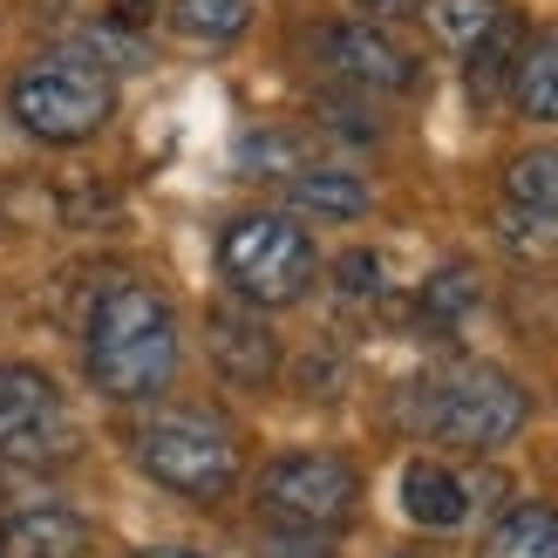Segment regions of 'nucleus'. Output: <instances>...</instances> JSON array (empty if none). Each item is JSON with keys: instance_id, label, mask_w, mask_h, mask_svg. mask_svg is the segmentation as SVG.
Wrapping results in <instances>:
<instances>
[{"instance_id": "obj_8", "label": "nucleus", "mask_w": 558, "mask_h": 558, "mask_svg": "<svg viewBox=\"0 0 558 558\" xmlns=\"http://www.w3.org/2000/svg\"><path fill=\"white\" fill-rule=\"evenodd\" d=\"M314 62L361 96H402V89H415V75H423V62H415L381 21H354V14L314 27Z\"/></svg>"}, {"instance_id": "obj_2", "label": "nucleus", "mask_w": 558, "mask_h": 558, "mask_svg": "<svg viewBox=\"0 0 558 558\" xmlns=\"http://www.w3.org/2000/svg\"><path fill=\"white\" fill-rule=\"evenodd\" d=\"M402 423L429 442L484 457V450H505L532 423V396H524L518 375L490 368V361H457V368H436L402 388Z\"/></svg>"}, {"instance_id": "obj_9", "label": "nucleus", "mask_w": 558, "mask_h": 558, "mask_svg": "<svg viewBox=\"0 0 558 558\" xmlns=\"http://www.w3.org/2000/svg\"><path fill=\"white\" fill-rule=\"evenodd\" d=\"M205 354L232 388H266L279 375V333L245 300H218L205 314Z\"/></svg>"}, {"instance_id": "obj_10", "label": "nucleus", "mask_w": 558, "mask_h": 558, "mask_svg": "<svg viewBox=\"0 0 558 558\" xmlns=\"http://www.w3.org/2000/svg\"><path fill=\"white\" fill-rule=\"evenodd\" d=\"M477 497H484V477H463L457 463H436V457L402 463V477H396V505L423 532H463L477 518Z\"/></svg>"}, {"instance_id": "obj_22", "label": "nucleus", "mask_w": 558, "mask_h": 558, "mask_svg": "<svg viewBox=\"0 0 558 558\" xmlns=\"http://www.w3.org/2000/svg\"><path fill=\"white\" fill-rule=\"evenodd\" d=\"M497 239L511 245V253H558V218H538V211H518V205H505L497 211Z\"/></svg>"}, {"instance_id": "obj_13", "label": "nucleus", "mask_w": 558, "mask_h": 558, "mask_svg": "<svg viewBox=\"0 0 558 558\" xmlns=\"http://www.w3.org/2000/svg\"><path fill=\"white\" fill-rule=\"evenodd\" d=\"M477 558H558V505H538V497L505 505Z\"/></svg>"}, {"instance_id": "obj_14", "label": "nucleus", "mask_w": 558, "mask_h": 558, "mask_svg": "<svg viewBox=\"0 0 558 558\" xmlns=\"http://www.w3.org/2000/svg\"><path fill=\"white\" fill-rule=\"evenodd\" d=\"M511 102H518V117H532V123H558V27H538V35L518 48Z\"/></svg>"}, {"instance_id": "obj_19", "label": "nucleus", "mask_w": 558, "mask_h": 558, "mask_svg": "<svg viewBox=\"0 0 558 558\" xmlns=\"http://www.w3.org/2000/svg\"><path fill=\"white\" fill-rule=\"evenodd\" d=\"M69 54H82V62H96L102 75H130V69H150V48L130 35V27L102 21V27H82V35L69 41Z\"/></svg>"}, {"instance_id": "obj_21", "label": "nucleus", "mask_w": 558, "mask_h": 558, "mask_svg": "<svg viewBox=\"0 0 558 558\" xmlns=\"http://www.w3.org/2000/svg\"><path fill=\"white\" fill-rule=\"evenodd\" d=\"M333 293H341L348 306H375L381 293H388V266L361 245V253H341L333 259Z\"/></svg>"}, {"instance_id": "obj_16", "label": "nucleus", "mask_w": 558, "mask_h": 558, "mask_svg": "<svg viewBox=\"0 0 558 558\" xmlns=\"http://www.w3.org/2000/svg\"><path fill=\"white\" fill-rule=\"evenodd\" d=\"M505 205L558 218V144H532L505 163Z\"/></svg>"}, {"instance_id": "obj_3", "label": "nucleus", "mask_w": 558, "mask_h": 558, "mask_svg": "<svg viewBox=\"0 0 558 558\" xmlns=\"http://www.w3.org/2000/svg\"><path fill=\"white\" fill-rule=\"evenodd\" d=\"M130 457L150 484L191 497V505H218L239 484V436L211 409H157L150 423H136Z\"/></svg>"}, {"instance_id": "obj_1", "label": "nucleus", "mask_w": 558, "mask_h": 558, "mask_svg": "<svg viewBox=\"0 0 558 558\" xmlns=\"http://www.w3.org/2000/svg\"><path fill=\"white\" fill-rule=\"evenodd\" d=\"M184 361V333L171 300L144 279H117L89 300V320H82V368H89L96 396L109 402H157L171 388Z\"/></svg>"}, {"instance_id": "obj_5", "label": "nucleus", "mask_w": 558, "mask_h": 558, "mask_svg": "<svg viewBox=\"0 0 558 558\" xmlns=\"http://www.w3.org/2000/svg\"><path fill=\"white\" fill-rule=\"evenodd\" d=\"M8 109L35 144H82V136H96L117 117V75H102L96 62L62 48V54H48V62L14 75Z\"/></svg>"}, {"instance_id": "obj_7", "label": "nucleus", "mask_w": 558, "mask_h": 558, "mask_svg": "<svg viewBox=\"0 0 558 558\" xmlns=\"http://www.w3.org/2000/svg\"><path fill=\"white\" fill-rule=\"evenodd\" d=\"M75 450V415L41 368L0 361V463H62Z\"/></svg>"}, {"instance_id": "obj_23", "label": "nucleus", "mask_w": 558, "mask_h": 558, "mask_svg": "<svg viewBox=\"0 0 558 558\" xmlns=\"http://www.w3.org/2000/svg\"><path fill=\"white\" fill-rule=\"evenodd\" d=\"M320 109L333 117L341 136H361V144H375V136H381V123H368V109H354V102H320Z\"/></svg>"}, {"instance_id": "obj_24", "label": "nucleus", "mask_w": 558, "mask_h": 558, "mask_svg": "<svg viewBox=\"0 0 558 558\" xmlns=\"http://www.w3.org/2000/svg\"><path fill=\"white\" fill-rule=\"evenodd\" d=\"M361 8V21H396V14H415L423 0H354Z\"/></svg>"}, {"instance_id": "obj_15", "label": "nucleus", "mask_w": 558, "mask_h": 558, "mask_svg": "<svg viewBox=\"0 0 558 558\" xmlns=\"http://www.w3.org/2000/svg\"><path fill=\"white\" fill-rule=\"evenodd\" d=\"M171 27L184 41H198V48H226V41H239L245 27L259 21V0H171Z\"/></svg>"}, {"instance_id": "obj_4", "label": "nucleus", "mask_w": 558, "mask_h": 558, "mask_svg": "<svg viewBox=\"0 0 558 558\" xmlns=\"http://www.w3.org/2000/svg\"><path fill=\"white\" fill-rule=\"evenodd\" d=\"M218 272L245 306H293L320 272V245L293 211H239L218 232Z\"/></svg>"}, {"instance_id": "obj_20", "label": "nucleus", "mask_w": 558, "mask_h": 558, "mask_svg": "<svg viewBox=\"0 0 558 558\" xmlns=\"http://www.w3.org/2000/svg\"><path fill=\"white\" fill-rule=\"evenodd\" d=\"M518 21L505 14V21H497L490 27V35L477 41V48H470L463 54V62H470V89H477V96H490V89H511V69H518Z\"/></svg>"}, {"instance_id": "obj_17", "label": "nucleus", "mask_w": 558, "mask_h": 558, "mask_svg": "<svg viewBox=\"0 0 558 558\" xmlns=\"http://www.w3.org/2000/svg\"><path fill=\"white\" fill-rule=\"evenodd\" d=\"M415 14H423V27H429V35H436L442 48L470 54V48H477V41H484L490 27L511 14V8H497V0H423Z\"/></svg>"}, {"instance_id": "obj_6", "label": "nucleus", "mask_w": 558, "mask_h": 558, "mask_svg": "<svg viewBox=\"0 0 558 558\" xmlns=\"http://www.w3.org/2000/svg\"><path fill=\"white\" fill-rule=\"evenodd\" d=\"M361 505V470L333 450H279L259 470V511L279 532H341Z\"/></svg>"}, {"instance_id": "obj_25", "label": "nucleus", "mask_w": 558, "mask_h": 558, "mask_svg": "<svg viewBox=\"0 0 558 558\" xmlns=\"http://www.w3.org/2000/svg\"><path fill=\"white\" fill-rule=\"evenodd\" d=\"M136 558H205V551H191V545H150V551H136Z\"/></svg>"}, {"instance_id": "obj_18", "label": "nucleus", "mask_w": 558, "mask_h": 558, "mask_svg": "<svg viewBox=\"0 0 558 558\" xmlns=\"http://www.w3.org/2000/svg\"><path fill=\"white\" fill-rule=\"evenodd\" d=\"M423 320H436V327H457L463 314H477V300H484V287H477V266H463V259H450V266H436L429 279H423Z\"/></svg>"}, {"instance_id": "obj_12", "label": "nucleus", "mask_w": 558, "mask_h": 558, "mask_svg": "<svg viewBox=\"0 0 558 558\" xmlns=\"http://www.w3.org/2000/svg\"><path fill=\"white\" fill-rule=\"evenodd\" d=\"M287 205H293V218L354 226V218H368L375 191H368V178H354L348 163H300V171L287 178Z\"/></svg>"}, {"instance_id": "obj_11", "label": "nucleus", "mask_w": 558, "mask_h": 558, "mask_svg": "<svg viewBox=\"0 0 558 558\" xmlns=\"http://www.w3.org/2000/svg\"><path fill=\"white\" fill-rule=\"evenodd\" d=\"M89 524L69 505H14L0 518V558H82Z\"/></svg>"}]
</instances>
